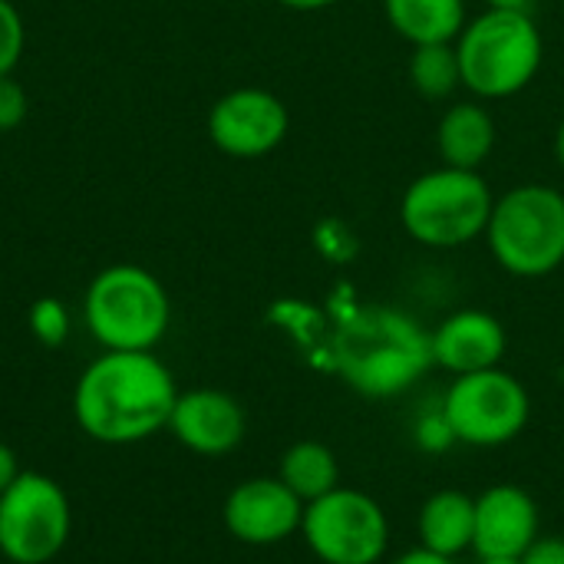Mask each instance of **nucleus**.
<instances>
[{
  "instance_id": "24",
  "label": "nucleus",
  "mask_w": 564,
  "mask_h": 564,
  "mask_svg": "<svg viewBox=\"0 0 564 564\" xmlns=\"http://www.w3.org/2000/svg\"><path fill=\"white\" fill-rule=\"evenodd\" d=\"M522 564H564V539L558 535H539L529 552L522 555Z\"/></svg>"
},
{
  "instance_id": "16",
  "label": "nucleus",
  "mask_w": 564,
  "mask_h": 564,
  "mask_svg": "<svg viewBox=\"0 0 564 564\" xmlns=\"http://www.w3.org/2000/svg\"><path fill=\"white\" fill-rule=\"evenodd\" d=\"M436 145L443 165L479 172L482 162L492 155L496 122L479 102H453L436 126Z\"/></svg>"
},
{
  "instance_id": "15",
  "label": "nucleus",
  "mask_w": 564,
  "mask_h": 564,
  "mask_svg": "<svg viewBox=\"0 0 564 564\" xmlns=\"http://www.w3.org/2000/svg\"><path fill=\"white\" fill-rule=\"evenodd\" d=\"M416 535L420 545L443 555V558H459L473 552L476 539V499L459 492V489H440L426 496L416 516Z\"/></svg>"
},
{
  "instance_id": "21",
  "label": "nucleus",
  "mask_w": 564,
  "mask_h": 564,
  "mask_svg": "<svg viewBox=\"0 0 564 564\" xmlns=\"http://www.w3.org/2000/svg\"><path fill=\"white\" fill-rule=\"evenodd\" d=\"M26 46V26L20 10L10 0H0V76H10L23 56Z\"/></svg>"
},
{
  "instance_id": "17",
  "label": "nucleus",
  "mask_w": 564,
  "mask_h": 564,
  "mask_svg": "<svg viewBox=\"0 0 564 564\" xmlns=\"http://www.w3.org/2000/svg\"><path fill=\"white\" fill-rule=\"evenodd\" d=\"M390 26L410 40L423 43H456L466 26L463 0H383Z\"/></svg>"
},
{
  "instance_id": "11",
  "label": "nucleus",
  "mask_w": 564,
  "mask_h": 564,
  "mask_svg": "<svg viewBox=\"0 0 564 564\" xmlns=\"http://www.w3.org/2000/svg\"><path fill=\"white\" fill-rule=\"evenodd\" d=\"M221 519L238 542L268 549L301 532L304 502L278 476H261L228 492Z\"/></svg>"
},
{
  "instance_id": "23",
  "label": "nucleus",
  "mask_w": 564,
  "mask_h": 564,
  "mask_svg": "<svg viewBox=\"0 0 564 564\" xmlns=\"http://www.w3.org/2000/svg\"><path fill=\"white\" fill-rule=\"evenodd\" d=\"M416 440H420L423 449H433V453H440L449 443H456V436H453V430H449L443 413H436V420H423L420 430H416Z\"/></svg>"
},
{
  "instance_id": "3",
  "label": "nucleus",
  "mask_w": 564,
  "mask_h": 564,
  "mask_svg": "<svg viewBox=\"0 0 564 564\" xmlns=\"http://www.w3.org/2000/svg\"><path fill=\"white\" fill-rule=\"evenodd\" d=\"M83 317L102 350H155L172 304L162 281L142 264H109L89 281Z\"/></svg>"
},
{
  "instance_id": "22",
  "label": "nucleus",
  "mask_w": 564,
  "mask_h": 564,
  "mask_svg": "<svg viewBox=\"0 0 564 564\" xmlns=\"http://www.w3.org/2000/svg\"><path fill=\"white\" fill-rule=\"evenodd\" d=\"M26 119V93L10 76H0V132H13Z\"/></svg>"
},
{
  "instance_id": "10",
  "label": "nucleus",
  "mask_w": 564,
  "mask_h": 564,
  "mask_svg": "<svg viewBox=\"0 0 564 564\" xmlns=\"http://www.w3.org/2000/svg\"><path fill=\"white\" fill-rule=\"evenodd\" d=\"M291 129L288 106L258 86L225 93L208 112V139L231 159H261L274 152Z\"/></svg>"
},
{
  "instance_id": "25",
  "label": "nucleus",
  "mask_w": 564,
  "mask_h": 564,
  "mask_svg": "<svg viewBox=\"0 0 564 564\" xmlns=\"http://www.w3.org/2000/svg\"><path fill=\"white\" fill-rule=\"evenodd\" d=\"M23 469H20V459H17V453L7 446V443H0V492L3 489H10L13 482H17V476H20Z\"/></svg>"
},
{
  "instance_id": "28",
  "label": "nucleus",
  "mask_w": 564,
  "mask_h": 564,
  "mask_svg": "<svg viewBox=\"0 0 564 564\" xmlns=\"http://www.w3.org/2000/svg\"><path fill=\"white\" fill-rule=\"evenodd\" d=\"M486 3L496 10H529L532 7V0H486Z\"/></svg>"
},
{
  "instance_id": "27",
  "label": "nucleus",
  "mask_w": 564,
  "mask_h": 564,
  "mask_svg": "<svg viewBox=\"0 0 564 564\" xmlns=\"http://www.w3.org/2000/svg\"><path fill=\"white\" fill-rule=\"evenodd\" d=\"M278 3L288 7V10H297V13H314V10H324V7H330L337 0H278Z\"/></svg>"
},
{
  "instance_id": "9",
  "label": "nucleus",
  "mask_w": 564,
  "mask_h": 564,
  "mask_svg": "<svg viewBox=\"0 0 564 564\" xmlns=\"http://www.w3.org/2000/svg\"><path fill=\"white\" fill-rule=\"evenodd\" d=\"M73 512L66 492L43 473H20L0 492V555L13 564L53 562L69 542Z\"/></svg>"
},
{
  "instance_id": "20",
  "label": "nucleus",
  "mask_w": 564,
  "mask_h": 564,
  "mask_svg": "<svg viewBox=\"0 0 564 564\" xmlns=\"http://www.w3.org/2000/svg\"><path fill=\"white\" fill-rule=\"evenodd\" d=\"M73 317L59 297H40L30 307V330L43 347H63L69 337Z\"/></svg>"
},
{
  "instance_id": "2",
  "label": "nucleus",
  "mask_w": 564,
  "mask_h": 564,
  "mask_svg": "<svg viewBox=\"0 0 564 564\" xmlns=\"http://www.w3.org/2000/svg\"><path fill=\"white\" fill-rule=\"evenodd\" d=\"M330 360L340 380L367 400H393L433 364V334L397 307H354L334 330Z\"/></svg>"
},
{
  "instance_id": "18",
  "label": "nucleus",
  "mask_w": 564,
  "mask_h": 564,
  "mask_svg": "<svg viewBox=\"0 0 564 564\" xmlns=\"http://www.w3.org/2000/svg\"><path fill=\"white\" fill-rule=\"evenodd\" d=\"M278 479L307 506L340 486V463L330 446L317 440H301L281 456Z\"/></svg>"
},
{
  "instance_id": "5",
  "label": "nucleus",
  "mask_w": 564,
  "mask_h": 564,
  "mask_svg": "<svg viewBox=\"0 0 564 564\" xmlns=\"http://www.w3.org/2000/svg\"><path fill=\"white\" fill-rule=\"evenodd\" d=\"M496 198L479 172L440 165L413 178L400 202L410 238L426 248H459L486 235Z\"/></svg>"
},
{
  "instance_id": "19",
  "label": "nucleus",
  "mask_w": 564,
  "mask_h": 564,
  "mask_svg": "<svg viewBox=\"0 0 564 564\" xmlns=\"http://www.w3.org/2000/svg\"><path fill=\"white\" fill-rule=\"evenodd\" d=\"M410 83L423 99H449L463 86L456 43H423L410 56Z\"/></svg>"
},
{
  "instance_id": "30",
  "label": "nucleus",
  "mask_w": 564,
  "mask_h": 564,
  "mask_svg": "<svg viewBox=\"0 0 564 564\" xmlns=\"http://www.w3.org/2000/svg\"><path fill=\"white\" fill-rule=\"evenodd\" d=\"M476 564H522V558H479Z\"/></svg>"
},
{
  "instance_id": "13",
  "label": "nucleus",
  "mask_w": 564,
  "mask_h": 564,
  "mask_svg": "<svg viewBox=\"0 0 564 564\" xmlns=\"http://www.w3.org/2000/svg\"><path fill=\"white\" fill-rule=\"evenodd\" d=\"M539 539V502L522 486H492L476 496V558H522Z\"/></svg>"
},
{
  "instance_id": "14",
  "label": "nucleus",
  "mask_w": 564,
  "mask_h": 564,
  "mask_svg": "<svg viewBox=\"0 0 564 564\" xmlns=\"http://www.w3.org/2000/svg\"><path fill=\"white\" fill-rule=\"evenodd\" d=\"M430 334H433V364L449 370L453 377L499 367L509 347V337L499 317H492L489 311H476V307L449 314Z\"/></svg>"
},
{
  "instance_id": "1",
  "label": "nucleus",
  "mask_w": 564,
  "mask_h": 564,
  "mask_svg": "<svg viewBox=\"0 0 564 564\" xmlns=\"http://www.w3.org/2000/svg\"><path fill=\"white\" fill-rule=\"evenodd\" d=\"M175 400V377L152 350H102L73 390V416L89 440L129 446L169 430Z\"/></svg>"
},
{
  "instance_id": "29",
  "label": "nucleus",
  "mask_w": 564,
  "mask_h": 564,
  "mask_svg": "<svg viewBox=\"0 0 564 564\" xmlns=\"http://www.w3.org/2000/svg\"><path fill=\"white\" fill-rule=\"evenodd\" d=\"M555 159H558V165L564 169V122L558 126V132H555Z\"/></svg>"
},
{
  "instance_id": "6",
  "label": "nucleus",
  "mask_w": 564,
  "mask_h": 564,
  "mask_svg": "<svg viewBox=\"0 0 564 564\" xmlns=\"http://www.w3.org/2000/svg\"><path fill=\"white\" fill-rule=\"evenodd\" d=\"M496 261L516 278H545L564 264V195L525 182L496 198L489 228Z\"/></svg>"
},
{
  "instance_id": "4",
  "label": "nucleus",
  "mask_w": 564,
  "mask_h": 564,
  "mask_svg": "<svg viewBox=\"0 0 564 564\" xmlns=\"http://www.w3.org/2000/svg\"><path fill=\"white\" fill-rule=\"evenodd\" d=\"M463 86L482 99H506L525 89L542 66V33L529 10H496L463 26L459 40Z\"/></svg>"
},
{
  "instance_id": "8",
  "label": "nucleus",
  "mask_w": 564,
  "mask_h": 564,
  "mask_svg": "<svg viewBox=\"0 0 564 564\" xmlns=\"http://www.w3.org/2000/svg\"><path fill=\"white\" fill-rule=\"evenodd\" d=\"M301 535L317 562L380 564L390 549V519L370 492L337 486L304 506Z\"/></svg>"
},
{
  "instance_id": "7",
  "label": "nucleus",
  "mask_w": 564,
  "mask_h": 564,
  "mask_svg": "<svg viewBox=\"0 0 564 564\" xmlns=\"http://www.w3.org/2000/svg\"><path fill=\"white\" fill-rule=\"evenodd\" d=\"M440 413L446 416L456 443L476 449H499L522 436L532 416L529 390L519 377L502 367L456 377L443 397Z\"/></svg>"
},
{
  "instance_id": "26",
  "label": "nucleus",
  "mask_w": 564,
  "mask_h": 564,
  "mask_svg": "<svg viewBox=\"0 0 564 564\" xmlns=\"http://www.w3.org/2000/svg\"><path fill=\"white\" fill-rule=\"evenodd\" d=\"M390 564H456V562H453V558H443V555H436V552H430V549H423V545H416L413 552H406V555L393 558Z\"/></svg>"
},
{
  "instance_id": "12",
  "label": "nucleus",
  "mask_w": 564,
  "mask_h": 564,
  "mask_svg": "<svg viewBox=\"0 0 564 564\" xmlns=\"http://www.w3.org/2000/svg\"><path fill=\"white\" fill-rule=\"evenodd\" d=\"M169 430L185 449L198 456H225L241 446L248 420L231 393L198 387L178 393L169 416Z\"/></svg>"
}]
</instances>
